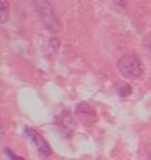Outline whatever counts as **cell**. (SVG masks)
<instances>
[{
  "instance_id": "obj_1",
  "label": "cell",
  "mask_w": 151,
  "mask_h": 160,
  "mask_svg": "<svg viewBox=\"0 0 151 160\" xmlns=\"http://www.w3.org/2000/svg\"><path fill=\"white\" fill-rule=\"evenodd\" d=\"M117 70L124 78L136 79L143 74L144 67H143L141 61H140V58L137 55L127 54V55H123L117 61Z\"/></svg>"
},
{
  "instance_id": "obj_2",
  "label": "cell",
  "mask_w": 151,
  "mask_h": 160,
  "mask_svg": "<svg viewBox=\"0 0 151 160\" xmlns=\"http://www.w3.org/2000/svg\"><path fill=\"white\" fill-rule=\"evenodd\" d=\"M34 4L37 7V12L40 13V17L47 24V27L54 31L59 30V20H58L57 14H55L52 6L50 4V2H34Z\"/></svg>"
},
{
  "instance_id": "obj_3",
  "label": "cell",
  "mask_w": 151,
  "mask_h": 160,
  "mask_svg": "<svg viewBox=\"0 0 151 160\" xmlns=\"http://www.w3.org/2000/svg\"><path fill=\"white\" fill-rule=\"evenodd\" d=\"M24 133L31 139V142L35 145V148H37V150L40 152V154H42V156H51L52 154L51 146H50L48 142H47V140L40 135V132H37L34 128H28L27 126L24 129Z\"/></svg>"
},
{
  "instance_id": "obj_4",
  "label": "cell",
  "mask_w": 151,
  "mask_h": 160,
  "mask_svg": "<svg viewBox=\"0 0 151 160\" xmlns=\"http://www.w3.org/2000/svg\"><path fill=\"white\" fill-rule=\"evenodd\" d=\"M76 112H78L79 115H82V116L92 115V116H95V118H96V113H95V111L89 105H86V103H79V105L76 106Z\"/></svg>"
},
{
  "instance_id": "obj_5",
  "label": "cell",
  "mask_w": 151,
  "mask_h": 160,
  "mask_svg": "<svg viewBox=\"0 0 151 160\" xmlns=\"http://www.w3.org/2000/svg\"><path fill=\"white\" fill-rule=\"evenodd\" d=\"M7 16H9V2L2 0V2H0V23H2V24L6 23Z\"/></svg>"
},
{
  "instance_id": "obj_6",
  "label": "cell",
  "mask_w": 151,
  "mask_h": 160,
  "mask_svg": "<svg viewBox=\"0 0 151 160\" xmlns=\"http://www.w3.org/2000/svg\"><path fill=\"white\" fill-rule=\"evenodd\" d=\"M131 91L133 89H131V87L129 84H121L117 87V92L120 97H129L131 94Z\"/></svg>"
},
{
  "instance_id": "obj_7",
  "label": "cell",
  "mask_w": 151,
  "mask_h": 160,
  "mask_svg": "<svg viewBox=\"0 0 151 160\" xmlns=\"http://www.w3.org/2000/svg\"><path fill=\"white\" fill-rule=\"evenodd\" d=\"M4 153H6L7 156H9V159H10V160H24V159H23V157H21V156H17V154H14L12 150H10L9 148H6V149H4Z\"/></svg>"
},
{
  "instance_id": "obj_8",
  "label": "cell",
  "mask_w": 151,
  "mask_h": 160,
  "mask_svg": "<svg viewBox=\"0 0 151 160\" xmlns=\"http://www.w3.org/2000/svg\"><path fill=\"white\" fill-rule=\"evenodd\" d=\"M150 50H151V42H150Z\"/></svg>"
}]
</instances>
